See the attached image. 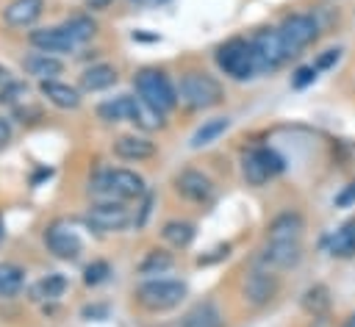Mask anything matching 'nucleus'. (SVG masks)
I'll list each match as a JSON object with an SVG mask.
<instances>
[{
    "label": "nucleus",
    "instance_id": "obj_2",
    "mask_svg": "<svg viewBox=\"0 0 355 327\" xmlns=\"http://www.w3.org/2000/svg\"><path fill=\"white\" fill-rule=\"evenodd\" d=\"M92 191L103 200H136L144 194V177L133 169H105L94 175Z\"/></svg>",
    "mask_w": 355,
    "mask_h": 327
},
{
    "label": "nucleus",
    "instance_id": "obj_6",
    "mask_svg": "<svg viewBox=\"0 0 355 327\" xmlns=\"http://www.w3.org/2000/svg\"><path fill=\"white\" fill-rule=\"evenodd\" d=\"M277 30H280V36H283V44H286L288 55H297V53H300L302 47H308V44L316 39V33H319L316 19H313L311 14H291V17H286Z\"/></svg>",
    "mask_w": 355,
    "mask_h": 327
},
{
    "label": "nucleus",
    "instance_id": "obj_8",
    "mask_svg": "<svg viewBox=\"0 0 355 327\" xmlns=\"http://www.w3.org/2000/svg\"><path fill=\"white\" fill-rule=\"evenodd\" d=\"M86 222H89L94 230L111 233V230L128 227L130 213H128V208L122 205V200H103V202H94V205L89 208Z\"/></svg>",
    "mask_w": 355,
    "mask_h": 327
},
{
    "label": "nucleus",
    "instance_id": "obj_32",
    "mask_svg": "<svg viewBox=\"0 0 355 327\" xmlns=\"http://www.w3.org/2000/svg\"><path fill=\"white\" fill-rule=\"evenodd\" d=\"M108 274H111V266H108L105 260H94V263L86 266V272H83V283H86V285H100V283L108 280Z\"/></svg>",
    "mask_w": 355,
    "mask_h": 327
},
{
    "label": "nucleus",
    "instance_id": "obj_12",
    "mask_svg": "<svg viewBox=\"0 0 355 327\" xmlns=\"http://www.w3.org/2000/svg\"><path fill=\"white\" fill-rule=\"evenodd\" d=\"M175 188L180 197L191 200V202H205L211 194H214V183L208 175L197 172V169H183L175 180Z\"/></svg>",
    "mask_w": 355,
    "mask_h": 327
},
{
    "label": "nucleus",
    "instance_id": "obj_20",
    "mask_svg": "<svg viewBox=\"0 0 355 327\" xmlns=\"http://www.w3.org/2000/svg\"><path fill=\"white\" fill-rule=\"evenodd\" d=\"M180 327H222V313L214 302H197L180 321Z\"/></svg>",
    "mask_w": 355,
    "mask_h": 327
},
{
    "label": "nucleus",
    "instance_id": "obj_33",
    "mask_svg": "<svg viewBox=\"0 0 355 327\" xmlns=\"http://www.w3.org/2000/svg\"><path fill=\"white\" fill-rule=\"evenodd\" d=\"M25 94H28V86H25V83H14V80H8V83L0 89V103L14 105L17 100H25Z\"/></svg>",
    "mask_w": 355,
    "mask_h": 327
},
{
    "label": "nucleus",
    "instance_id": "obj_37",
    "mask_svg": "<svg viewBox=\"0 0 355 327\" xmlns=\"http://www.w3.org/2000/svg\"><path fill=\"white\" fill-rule=\"evenodd\" d=\"M8 141H11V125H8V119L0 116V147H6Z\"/></svg>",
    "mask_w": 355,
    "mask_h": 327
},
{
    "label": "nucleus",
    "instance_id": "obj_7",
    "mask_svg": "<svg viewBox=\"0 0 355 327\" xmlns=\"http://www.w3.org/2000/svg\"><path fill=\"white\" fill-rule=\"evenodd\" d=\"M252 47L258 55V69H275L288 58V50L283 44V36L277 28H261L252 36Z\"/></svg>",
    "mask_w": 355,
    "mask_h": 327
},
{
    "label": "nucleus",
    "instance_id": "obj_18",
    "mask_svg": "<svg viewBox=\"0 0 355 327\" xmlns=\"http://www.w3.org/2000/svg\"><path fill=\"white\" fill-rule=\"evenodd\" d=\"M39 91L55 105V108H64V111H72L80 105V91L69 83H61V80H42L39 83Z\"/></svg>",
    "mask_w": 355,
    "mask_h": 327
},
{
    "label": "nucleus",
    "instance_id": "obj_4",
    "mask_svg": "<svg viewBox=\"0 0 355 327\" xmlns=\"http://www.w3.org/2000/svg\"><path fill=\"white\" fill-rule=\"evenodd\" d=\"M133 86H136V94L147 105L161 111V114H166V111H172L178 105V89L172 86V80L161 69H141V72H136Z\"/></svg>",
    "mask_w": 355,
    "mask_h": 327
},
{
    "label": "nucleus",
    "instance_id": "obj_29",
    "mask_svg": "<svg viewBox=\"0 0 355 327\" xmlns=\"http://www.w3.org/2000/svg\"><path fill=\"white\" fill-rule=\"evenodd\" d=\"M67 33H69V39L75 42V44H83V42H89L92 36H94V30H97V25H94V19L92 17H86V14H78V17H69L64 25H61Z\"/></svg>",
    "mask_w": 355,
    "mask_h": 327
},
{
    "label": "nucleus",
    "instance_id": "obj_30",
    "mask_svg": "<svg viewBox=\"0 0 355 327\" xmlns=\"http://www.w3.org/2000/svg\"><path fill=\"white\" fill-rule=\"evenodd\" d=\"M64 288H67L64 274H47L31 288V299H55V297L64 294Z\"/></svg>",
    "mask_w": 355,
    "mask_h": 327
},
{
    "label": "nucleus",
    "instance_id": "obj_35",
    "mask_svg": "<svg viewBox=\"0 0 355 327\" xmlns=\"http://www.w3.org/2000/svg\"><path fill=\"white\" fill-rule=\"evenodd\" d=\"M352 202H355V183H349V186L336 197V205H338V208H347V205H352Z\"/></svg>",
    "mask_w": 355,
    "mask_h": 327
},
{
    "label": "nucleus",
    "instance_id": "obj_21",
    "mask_svg": "<svg viewBox=\"0 0 355 327\" xmlns=\"http://www.w3.org/2000/svg\"><path fill=\"white\" fill-rule=\"evenodd\" d=\"M130 122L141 130H155L164 125V114L155 111L153 105H147L141 97H130Z\"/></svg>",
    "mask_w": 355,
    "mask_h": 327
},
{
    "label": "nucleus",
    "instance_id": "obj_13",
    "mask_svg": "<svg viewBox=\"0 0 355 327\" xmlns=\"http://www.w3.org/2000/svg\"><path fill=\"white\" fill-rule=\"evenodd\" d=\"M302 230H305L302 213H297V211H283V213H277V216L269 222V227H266V241H300Z\"/></svg>",
    "mask_w": 355,
    "mask_h": 327
},
{
    "label": "nucleus",
    "instance_id": "obj_19",
    "mask_svg": "<svg viewBox=\"0 0 355 327\" xmlns=\"http://www.w3.org/2000/svg\"><path fill=\"white\" fill-rule=\"evenodd\" d=\"M241 177L250 186H263L269 177H275L269 164H266V158H263V147H255V150L244 152V158H241Z\"/></svg>",
    "mask_w": 355,
    "mask_h": 327
},
{
    "label": "nucleus",
    "instance_id": "obj_10",
    "mask_svg": "<svg viewBox=\"0 0 355 327\" xmlns=\"http://www.w3.org/2000/svg\"><path fill=\"white\" fill-rule=\"evenodd\" d=\"M44 244H47V249H50L55 258H61V260H75V258L80 255V249H83L80 238H78L69 227H64V224H53V227H47V233H44Z\"/></svg>",
    "mask_w": 355,
    "mask_h": 327
},
{
    "label": "nucleus",
    "instance_id": "obj_38",
    "mask_svg": "<svg viewBox=\"0 0 355 327\" xmlns=\"http://www.w3.org/2000/svg\"><path fill=\"white\" fill-rule=\"evenodd\" d=\"M0 83H3V86L8 83V69H0Z\"/></svg>",
    "mask_w": 355,
    "mask_h": 327
},
{
    "label": "nucleus",
    "instance_id": "obj_15",
    "mask_svg": "<svg viewBox=\"0 0 355 327\" xmlns=\"http://www.w3.org/2000/svg\"><path fill=\"white\" fill-rule=\"evenodd\" d=\"M114 155L122 161H147L155 155V141H150L147 136L128 133V136H119L114 141Z\"/></svg>",
    "mask_w": 355,
    "mask_h": 327
},
{
    "label": "nucleus",
    "instance_id": "obj_34",
    "mask_svg": "<svg viewBox=\"0 0 355 327\" xmlns=\"http://www.w3.org/2000/svg\"><path fill=\"white\" fill-rule=\"evenodd\" d=\"M313 78H316V67H300V69L294 72V78H291V86H294V89H302V86L313 83Z\"/></svg>",
    "mask_w": 355,
    "mask_h": 327
},
{
    "label": "nucleus",
    "instance_id": "obj_22",
    "mask_svg": "<svg viewBox=\"0 0 355 327\" xmlns=\"http://www.w3.org/2000/svg\"><path fill=\"white\" fill-rule=\"evenodd\" d=\"M114 83H116V69L108 67V64H94L80 75V86L86 91H103V89H108Z\"/></svg>",
    "mask_w": 355,
    "mask_h": 327
},
{
    "label": "nucleus",
    "instance_id": "obj_27",
    "mask_svg": "<svg viewBox=\"0 0 355 327\" xmlns=\"http://www.w3.org/2000/svg\"><path fill=\"white\" fill-rule=\"evenodd\" d=\"M22 285H25V272H22V266L3 260V263H0V297H14V294H19Z\"/></svg>",
    "mask_w": 355,
    "mask_h": 327
},
{
    "label": "nucleus",
    "instance_id": "obj_39",
    "mask_svg": "<svg viewBox=\"0 0 355 327\" xmlns=\"http://www.w3.org/2000/svg\"><path fill=\"white\" fill-rule=\"evenodd\" d=\"M89 3H92V6H97V8H100V6H105V3H108V0H89Z\"/></svg>",
    "mask_w": 355,
    "mask_h": 327
},
{
    "label": "nucleus",
    "instance_id": "obj_11",
    "mask_svg": "<svg viewBox=\"0 0 355 327\" xmlns=\"http://www.w3.org/2000/svg\"><path fill=\"white\" fill-rule=\"evenodd\" d=\"M300 258H302L300 241H266V247L261 249V263H266L269 269L297 266Z\"/></svg>",
    "mask_w": 355,
    "mask_h": 327
},
{
    "label": "nucleus",
    "instance_id": "obj_5",
    "mask_svg": "<svg viewBox=\"0 0 355 327\" xmlns=\"http://www.w3.org/2000/svg\"><path fill=\"white\" fill-rule=\"evenodd\" d=\"M186 297V283L180 280H147L136 288V302L153 313L172 310Z\"/></svg>",
    "mask_w": 355,
    "mask_h": 327
},
{
    "label": "nucleus",
    "instance_id": "obj_23",
    "mask_svg": "<svg viewBox=\"0 0 355 327\" xmlns=\"http://www.w3.org/2000/svg\"><path fill=\"white\" fill-rule=\"evenodd\" d=\"M230 127V119L227 116H214V119H205L197 130H194V136H191V147L194 150H200V147H208V144H214L225 130Z\"/></svg>",
    "mask_w": 355,
    "mask_h": 327
},
{
    "label": "nucleus",
    "instance_id": "obj_28",
    "mask_svg": "<svg viewBox=\"0 0 355 327\" xmlns=\"http://www.w3.org/2000/svg\"><path fill=\"white\" fill-rule=\"evenodd\" d=\"M302 308H305L311 316L327 313V310H330V291H327V285H322V283L311 285V288L302 294Z\"/></svg>",
    "mask_w": 355,
    "mask_h": 327
},
{
    "label": "nucleus",
    "instance_id": "obj_17",
    "mask_svg": "<svg viewBox=\"0 0 355 327\" xmlns=\"http://www.w3.org/2000/svg\"><path fill=\"white\" fill-rule=\"evenodd\" d=\"M22 67H25V72L28 75H33L39 83L42 80H55V75H61L64 72V64L53 55V53H31L25 61H22Z\"/></svg>",
    "mask_w": 355,
    "mask_h": 327
},
{
    "label": "nucleus",
    "instance_id": "obj_41",
    "mask_svg": "<svg viewBox=\"0 0 355 327\" xmlns=\"http://www.w3.org/2000/svg\"><path fill=\"white\" fill-rule=\"evenodd\" d=\"M133 3H147V0H133Z\"/></svg>",
    "mask_w": 355,
    "mask_h": 327
},
{
    "label": "nucleus",
    "instance_id": "obj_16",
    "mask_svg": "<svg viewBox=\"0 0 355 327\" xmlns=\"http://www.w3.org/2000/svg\"><path fill=\"white\" fill-rule=\"evenodd\" d=\"M42 8H44V0H11L3 8V19L11 28H28L39 19Z\"/></svg>",
    "mask_w": 355,
    "mask_h": 327
},
{
    "label": "nucleus",
    "instance_id": "obj_25",
    "mask_svg": "<svg viewBox=\"0 0 355 327\" xmlns=\"http://www.w3.org/2000/svg\"><path fill=\"white\" fill-rule=\"evenodd\" d=\"M97 116L103 122H122V119H130V94H122V97H111L105 103L97 105Z\"/></svg>",
    "mask_w": 355,
    "mask_h": 327
},
{
    "label": "nucleus",
    "instance_id": "obj_24",
    "mask_svg": "<svg viewBox=\"0 0 355 327\" xmlns=\"http://www.w3.org/2000/svg\"><path fill=\"white\" fill-rule=\"evenodd\" d=\"M330 252H333L336 258H352V255H355V219L344 222V224L333 233V238H330Z\"/></svg>",
    "mask_w": 355,
    "mask_h": 327
},
{
    "label": "nucleus",
    "instance_id": "obj_36",
    "mask_svg": "<svg viewBox=\"0 0 355 327\" xmlns=\"http://www.w3.org/2000/svg\"><path fill=\"white\" fill-rule=\"evenodd\" d=\"M333 61H338V50H324V55L316 58V69H324V67H330Z\"/></svg>",
    "mask_w": 355,
    "mask_h": 327
},
{
    "label": "nucleus",
    "instance_id": "obj_31",
    "mask_svg": "<svg viewBox=\"0 0 355 327\" xmlns=\"http://www.w3.org/2000/svg\"><path fill=\"white\" fill-rule=\"evenodd\" d=\"M172 263H175L172 252H166V249H153V252H147V258L139 263V272H141V274H164L166 269H172Z\"/></svg>",
    "mask_w": 355,
    "mask_h": 327
},
{
    "label": "nucleus",
    "instance_id": "obj_26",
    "mask_svg": "<svg viewBox=\"0 0 355 327\" xmlns=\"http://www.w3.org/2000/svg\"><path fill=\"white\" fill-rule=\"evenodd\" d=\"M161 236H164L172 247L183 249V247H189V244H191V238H194V224H191V222H186V219H172V222H166V224H164Z\"/></svg>",
    "mask_w": 355,
    "mask_h": 327
},
{
    "label": "nucleus",
    "instance_id": "obj_9",
    "mask_svg": "<svg viewBox=\"0 0 355 327\" xmlns=\"http://www.w3.org/2000/svg\"><path fill=\"white\" fill-rule=\"evenodd\" d=\"M241 294L244 299L252 305V308H263L275 299L277 294V277L266 269H255L244 277V285H241Z\"/></svg>",
    "mask_w": 355,
    "mask_h": 327
},
{
    "label": "nucleus",
    "instance_id": "obj_3",
    "mask_svg": "<svg viewBox=\"0 0 355 327\" xmlns=\"http://www.w3.org/2000/svg\"><path fill=\"white\" fill-rule=\"evenodd\" d=\"M216 67L233 78V80H247L258 72V55L252 42L247 39H227L219 50H216Z\"/></svg>",
    "mask_w": 355,
    "mask_h": 327
},
{
    "label": "nucleus",
    "instance_id": "obj_40",
    "mask_svg": "<svg viewBox=\"0 0 355 327\" xmlns=\"http://www.w3.org/2000/svg\"><path fill=\"white\" fill-rule=\"evenodd\" d=\"M344 327H355V313H352V316H349V321H347V324H344Z\"/></svg>",
    "mask_w": 355,
    "mask_h": 327
},
{
    "label": "nucleus",
    "instance_id": "obj_14",
    "mask_svg": "<svg viewBox=\"0 0 355 327\" xmlns=\"http://www.w3.org/2000/svg\"><path fill=\"white\" fill-rule=\"evenodd\" d=\"M31 44L42 53H72L78 44L69 39V33L55 25V28H39V30H31Z\"/></svg>",
    "mask_w": 355,
    "mask_h": 327
},
{
    "label": "nucleus",
    "instance_id": "obj_1",
    "mask_svg": "<svg viewBox=\"0 0 355 327\" xmlns=\"http://www.w3.org/2000/svg\"><path fill=\"white\" fill-rule=\"evenodd\" d=\"M225 97L222 91V83L205 72H186L180 78V86H178V100L191 108V111H202V108H214L219 105Z\"/></svg>",
    "mask_w": 355,
    "mask_h": 327
}]
</instances>
